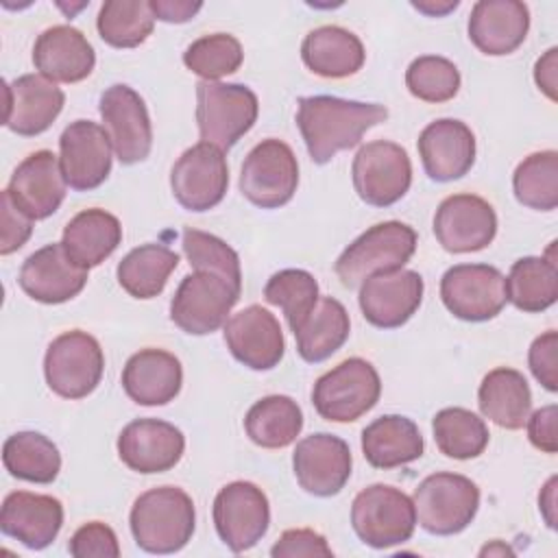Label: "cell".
<instances>
[{"label": "cell", "instance_id": "6da1fadb", "mask_svg": "<svg viewBox=\"0 0 558 558\" xmlns=\"http://www.w3.org/2000/svg\"><path fill=\"white\" fill-rule=\"evenodd\" d=\"M386 118L388 109L384 105L336 96H303L296 109L301 137L312 161L320 166L331 161L340 150L357 146L362 135Z\"/></svg>", "mask_w": 558, "mask_h": 558}, {"label": "cell", "instance_id": "7a4b0ae2", "mask_svg": "<svg viewBox=\"0 0 558 558\" xmlns=\"http://www.w3.org/2000/svg\"><path fill=\"white\" fill-rule=\"evenodd\" d=\"M129 523L140 549L148 554H174L194 534V501L179 486H157L135 499Z\"/></svg>", "mask_w": 558, "mask_h": 558}, {"label": "cell", "instance_id": "3957f363", "mask_svg": "<svg viewBox=\"0 0 558 558\" xmlns=\"http://www.w3.org/2000/svg\"><path fill=\"white\" fill-rule=\"evenodd\" d=\"M416 251V233L399 220H386L366 229L336 259V275L342 286L355 288L364 279L403 268Z\"/></svg>", "mask_w": 558, "mask_h": 558}, {"label": "cell", "instance_id": "277c9868", "mask_svg": "<svg viewBox=\"0 0 558 558\" xmlns=\"http://www.w3.org/2000/svg\"><path fill=\"white\" fill-rule=\"evenodd\" d=\"M259 102L251 87L240 83H196V124L201 142L229 150L257 120Z\"/></svg>", "mask_w": 558, "mask_h": 558}, {"label": "cell", "instance_id": "5b68a950", "mask_svg": "<svg viewBox=\"0 0 558 558\" xmlns=\"http://www.w3.org/2000/svg\"><path fill=\"white\" fill-rule=\"evenodd\" d=\"M416 523L436 536H451L469 527L480 508V488L460 473H432L412 495Z\"/></svg>", "mask_w": 558, "mask_h": 558}, {"label": "cell", "instance_id": "8992f818", "mask_svg": "<svg viewBox=\"0 0 558 558\" xmlns=\"http://www.w3.org/2000/svg\"><path fill=\"white\" fill-rule=\"evenodd\" d=\"M379 395L381 379L375 366L362 357H349L316 379L312 403L325 421L353 423L375 408Z\"/></svg>", "mask_w": 558, "mask_h": 558}, {"label": "cell", "instance_id": "52a82bcc", "mask_svg": "<svg viewBox=\"0 0 558 558\" xmlns=\"http://www.w3.org/2000/svg\"><path fill=\"white\" fill-rule=\"evenodd\" d=\"M351 525L357 538L375 549L401 545L412 538L416 512L412 499L388 484H371L351 504Z\"/></svg>", "mask_w": 558, "mask_h": 558}, {"label": "cell", "instance_id": "ba28073f", "mask_svg": "<svg viewBox=\"0 0 558 558\" xmlns=\"http://www.w3.org/2000/svg\"><path fill=\"white\" fill-rule=\"evenodd\" d=\"M105 355L94 336L81 329L57 336L44 357L48 388L63 399H83L102 379Z\"/></svg>", "mask_w": 558, "mask_h": 558}, {"label": "cell", "instance_id": "9c48e42d", "mask_svg": "<svg viewBox=\"0 0 558 558\" xmlns=\"http://www.w3.org/2000/svg\"><path fill=\"white\" fill-rule=\"evenodd\" d=\"M299 163L292 148L275 137L251 148L240 172V192L262 209H277L294 196Z\"/></svg>", "mask_w": 558, "mask_h": 558}, {"label": "cell", "instance_id": "30bf717a", "mask_svg": "<svg viewBox=\"0 0 558 558\" xmlns=\"http://www.w3.org/2000/svg\"><path fill=\"white\" fill-rule=\"evenodd\" d=\"M240 292L214 272L194 270L181 279L170 301V320L190 336H207L225 325Z\"/></svg>", "mask_w": 558, "mask_h": 558}, {"label": "cell", "instance_id": "8fae6325", "mask_svg": "<svg viewBox=\"0 0 558 558\" xmlns=\"http://www.w3.org/2000/svg\"><path fill=\"white\" fill-rule=\"evenodd\" d=\"M351 179L357 196L373 207H390L405 196L412 183V163L403 146L375 140L353 157Z\"/></svg>", "mask_w": 558, "mask_h": 558}, {"label": "cell", "instance_id": "7c38bea8", "mask_svg": "<svg viewBox=\"0 0 558 558\" xmlns=\"http://www.w3.org/2000/svg\"><path fill=\"white\" fill-rule=\"evenodd\" d=\"M440 299L456 318L484 323L508 303L506 277L488 264H458L440 279Z\"/></svg>", "mask_w": 558, "mask_h": 558}, {"label": "cell", "instance_id": "4fadbf2b", "mask_svg": "<svg viewBox=\"0 0 558 558\" xmlns=\"http://www.w3.org/2000/svg\"><path fill=\"white\" fill-rule=\"evenodd\" d=\"M214 525L220 541L235 554L255 547L270 525L268 497L253 482H231L214 499Z\"/></svg>", "mask_w": 558, "mask_h": 558}, {"label": "cell", "instance_id": "5bb4252c", "mask_svg": "<svg viewBox=\"0 0 558 558\" xmlns=\"http://www.w3.org/2000/svg\"><path fill=\"white\" fill-rule=\"evenodd\" d=\"M229 168L225 153L207 142L187 148L170 170V187L187 211L214 209L227 194Z\"/></svg>", "mask_w": 558, "mask_h": 558}, {"label": "cell", "instance_id": "9a60e30c", "mask_svg": "<svg viewBox=\"0 0 558 558\" xmlns=\"http://www.w3.org/2000/svg\"><path fill=\"white\" fill-rule=\"evenodd\" d=\"M98 109L120 163L144 161L153 148V126L144 98L133 87L116 83L102 92Z\"/></svg>", "mask_w": 558, "mask_h": 558}, {"label": "cell", "instance_id": "2e32d148", "mask_svg": "<svg viewBox=\"0 0 558 558\" xmlns=\"http://www.w3.org/2000/svg\"><path fill=\"white\" fill-rule=\"evenodd\" d=\"M111 140L92 120L68 124L59 137V163L65 183L76 192H89L111 172Z\"/></svg>", "mask_w": 558, "mask_h": 558}, {"label": "cell", "instance_id": "e0dca14e", "mask_svg": "<svg viewBox=\"0 0 558 558\" xmlns=\"http://www.w3.org/2000/svg\"><path fill=\"white\" fill-rule=\"evenodd\" d=\"M497 233V214L488 201L475 194L447 196L434 216V235L449 253L486 248Z\"/></svg>", "mask_w": 558, "mask_h": 558}, {"label": "cell", "instance_id": "ac0fdd59", "mask_svg": "<svg viewBox=\"0 0 558 558\" xmlns=\"http://www.w3.org/2000/svg\"><path fill=\"white\" fill-rule=\"evenodd\" d=\"M349 445L327 432L305 436L292 453V469L299 486L314 497L338 495L351 477Z\"/></svg>", "mask_w": 558, "mask_h": 558}, {"label": "cell", "instance_id": "d6986e66", "mask_svg": "<svg viewBox=\"0 0 558 558\" xmlns=\"http://www.w3.org/2000/svg\"><path fill=\"white\" fill-rule=\"evenodd\" d=\"M423 277L414 270L379 272L360 283V310L364 318L379 329L405 325L423 301Z\"/></svg>", "mask_w": 558, "mask_h": 558}, {"label": "cell", "instance_id": "ffe728a7", "mask_svg": "<svg viewBox=\"0 0 558 558\" xmlns=\"http://www.w3.org/2000/svg\"><path fill=\"white\" fill-rule=\"evenodd\" d=\"M225 342L231 355L253 368H275L286 351V340L279 320L262 305H248L225 323Z\"/></svg>", "mask_w": 558, "mask_h": 558}, {"label": "cell", "instance_id": "44dd1931", "mask_svg": "<svg viewBox=\"0 0 558 558\" xmlns=\"http://www.w3.org/2000/svg\"><path fill=\"white\" fill-rule=\"evenodd\" d=\"M65 187L68 183L57 155L50 150H35L11 174L7 194L31 220H44L61 207Z\"/></svg>", "mask_w": 558, "mask_h": 558}, {"label": "cell", "instance_id": "7402d4cb", "mask_svg": "<svg viewBox=\"0 0 558 558\" xmlns=\"http://www.w3.org/2000/svg\"><path fill=\"white\" fill-rule=\"evenodd\" d=\"M183 449V432L161 418L131 421L118 436L120 460L144 475L170 471L181 460Z\"/></svg>", "mask_w": 558, "mask_h": 558}, {"label": "cell", "instance_id": "603a6c76", "mask_svg": "<svg viewBox=\"0 0 558 558\" xmlns=\"http://www.w3.org/2000/svg\"><path fill=\"white\" fill-rule=\"evenodd\" d=\"M65 94L41 74L4 83V126L22 137L44 133L61 113Z\"/></svg>", "mask_w": 558, "mask_h": 558}, {"label": "cell", "instance_id": "cb8c5ba5", "mask_svg": "<svg viewBox=\"0 0 558 558\" xmlns=\"http://www.w3.org/2000/svg\"><path fill=\"white\" fill-rule=\"evenodd\" d=\"M416 146L425 174L438 183L464 177L475 163V135L453 118L429 122L421 131Z\"/></svg>", "mask_w": 558, "mask_h": 558}, {"label": "cell", "instance_id": "d4e9b609", "mask_svg": "<svg viewBox=\"0 0 558 558\" xmlns=\"http://www.w3.org/2000/svg\"><path fill=\"white\" fill-rule=\"evenodd\" d=\"M20 288L39 303H65L87 283V270L74 264L63 244H46L28 255L20 268Z\"/></svg>", "mask_w": 558, "mask_h": 558}, {"label": "cell", "instance_id": "484cf974", "mask_svg": "<svg viewBox=\"0 0 558 558\" xmlns=\"http://www.w3.org/2000/svg\"><path fill=\"white\" fill-rule=\"evenodd\" d=\"M63 525V506L52 495L9 493L0 510V530L28 549L48 547Z\"/></svg>", "mask_w": 558, "mask_h": 558}, {"label": "cell", "instance_id": "4316f807", "mask_svg": "<svg viewBox=\"0 0 558 558\" xmlns=\"http://www.w3.org/2000/svg\"><path fill=\"white\" fill-rule=\"evenodd\" d=\"M530 9L519 0H480L469 15V39L490 57L514 52L527 37Z\"/></svg>", "mask_w": 558, "mask_h": 558}, {"label": "cell", "instance_id": "83f0119b", "mask_svg": "<svg viewBox=\"0 0 558 558\" xmlns=\"http://www.w3.org/2000/svg\"><path fill=\"white\" fill-rule=\"evenodd\" d=\"M33 63L52 83H78L92 74L96 52L78 28L57 24L35 39Z\"/></svg>", "mask_w": 558, "mask_h": 558}, {"label": "cell", "instance_id": "f1b7e54d", "mask_svg": "<svg viewBox=\"0 0 558 558\" xmlns=\"http://www.w3.org/2000/svg\"><path fill=\"white\" fill-rule=\"evenodd\" d=\"M183 384L181 362L163 349H142L133 353L122 371V388L140 405L170 403Z\"/></svg>", "mask_w": 558, "mask_h": 558}, {"label": "cell", "instance_id": "f546056e", "mask_svg": "<svg viewBox=\"0 0 558 558\" xmlns=\"http://www.w3.org/2000/svg\"><path fill=\"white\" fill-rule=\"evenodd\" d=\"M425 442L416 423L401 414H384L362 432V453L375 469H395L423 456Z\"/></svg>", "mask_w": 558, "mask_h": 558}, {"label": "cell", "instance_id": "4dcf8cb0", "mask_svg": "<svg viewBox=\"0 0 558 558\" xmlns=\"http://www.w3.org/2000/svg\"><path fill=\"white\" fill-rule=\"evenodd\" d=\"M303 63L323 78H344L355 74L366 59L360 37L342 26H318L301 44Z\"/></svg>", "mask_w": 558, "mask_h": 558}, {"label": "cell", "instance_id": "1f68e13d", "mask_svg": "<svg viewBox=\"0 0 558 558\" xmlns=\"http://www.w3.org/2000/svg\"><path fill=\"white\" fill-rule=\"evenodd\" d=\"M122 242L120 220L98 207L78 211L63 229L61 244L68 257L89 270L102 264Z\"/></svg>", "mask_w": 558, "mask_h": 558}, {"label": "cell", "instance_id": "d6a6232c", "mask_svg": "<svg viewBox=\"0 0 558 558\" xmlns=\"http://www.w3.org/2000/svg\"><path fill=\"white\" fill-rule=\"evenodd\" d=\"M480 412L504 429H521L532 410V392L523 373L499 366L493 368L477 390Z\"/></svg>", "mask_w": 558, "mask_h": 558}, {"label": "cell", "instance_id": "836d02e7", "mask_svg": "<svg viewBox=\"0 0 558 558\" xmlns=\"http://www.w3.org/2000/svg\"><path fill=\"white\" fill-rule=\"evenodd\" d=\"M556 242L547 248L545 257H521L512 264L506 277L508 301L521 312H543L558 299V266L554 255Z\"/></svg>", "mask_w": 558, "mask_h": 558}, {"label": "cell", "instance_id": "e575fe53", "mask_svg": "<svg viewBox=\"0 0 558 558\" xmlns=\"http://www.w3.org/2000/svg\"><path fill=\"white\" fill-rule=\"evenodd\" d=\"M351 320L344 305L333 296H323L294 331L296 351L305 362L318 364L347 342Z\"/></svg>", "mask_w": 558, "mask_h": 558}, {"label": "cell", "instance_id": "d590c367", "mask_svg": "<svg viewBox=\"0 0 558 558\" xmlns=\"http://www.w3.org/2000/svg\"><path fill=\"white\" fill-rule=\"evenodd\" d=\"M246 436L264 449H283L296 440L303 429L299 403L286 395H268L251 405L244 416Z\"/></svg>", "mask_w": 558, "mask_h": 558}, {"label": "cell", "instance_id": "8d00e7d4", "mask_svg": "<svg viewBox=\"0 0 558 558\" xmlns=\"http://www.w3.org/2000/svg\"><path fill=\"white\" fill-rule=\"evenodd\" d=\"M179 266V255L166 244H142L129 251L118 264V283L135 299L161 294L170 272Z\"/></svg>", "mask_w": 558, "mask_h": 558}, {"label": "cell", "instance_id": "74e56055", "mask_svg": "<svg viewBox=\"0 0 558 558\" xmlns=\"http://www.w3.org/2000/svg\"><path fill=\"white\" fill-rule=\"evenodd\" d=\"M4 469L24 482L50 484L61 471L57 445L39 432H17L2 445Z\"/></svg>", "mask_w": 558, "mask_h": 558}, {"label": "cell", "instance_id": "f35d334b", "mask_svg": "<svg viewBox=\"0 0 558 558\" xmlns=\"http://www.w3.org/2000/svg\"><path fill=\"white\" fill-rule=\"evenodd\" d=\"M432 429L440 453L453 460L477 458L490 438L484 418L464 408H445L436 412Z\"/></svg>", "mask_w": 558, "mask_h": 558}, {"label": "cell", "instance_id": "ab89813d", "mask_svg": "<svg viewBox=\"0 0 558 558\" xmlns=\"http://www.w3.org/2000/svg\"><path fill=\"white\" fill-rule=\"evenodd\" d=\"M155 15L144 0H109L100 7L96 28L113 48H135L153 33Z\"/></svg>", "mask_w": 558, "mask_h": 558}, {"label": "cell", "instance_id": "60d3db41", "mask_svg": "<svg viewBox=\"0 0 558 558\" xmlns=\"http://www.w3.org/2000/svg\"><path fill=\"white\" fill-rule=\"evenodd\" d=\"M512 190L521 205L536 211L558 207V153L541 150L527 155L512 174Z\"/></svg>", "mask_w": 558, "mask_h": 558}, {"label": "cell", "instance_id": "b9f144b4", "mask_svg": "<svg viewBox=\"0 0 558 558\" xmlns=\"http://www.w3.org/2000/svg\"><path fill=\"white\" fill-rule=\"evenodd\" d=\"M264 299L270 305L283 310L286 320L294 333L318 303V283L307 270L286 268L268 279L264 288Z\"/></svg>", "mask_w": 558, "mask_h": 558}, {"label": "cell", "instance_id": "7bdbcfd3", "mask_svg": "<svg viewBox=\"0 0 558 558\" xmlns=\"http://www.w3.org/2000/svg\"><path fill=\"white\" fill-rule=\"evenodd\" d=\"M244 61L242 44L229 33L198 37L183 52V63L203 81H218L233 74Z\"/></svg>", "mask_w": 558, "mask_h": 558}, {"label": "cell", "instance_id": "ee69618b", "mask_svg": "<svg viewBox=\"0 0 558 558\" xmlns=\"http://www.w3.org/2000/svg\"><path fill=\"white\" fill-rule=\"evenodd\" d=\"M181 246L194 270L214 272L242 290L240 257L225 240L198 229H185Z\"/></svg>", "mask_w": 558, "mask_h": 558}, {"label": "cell", "instance_id": "f6af8a7d", "mask_svg": "<svg viewBox=\"0 0 558 558\" xmlns=\"http://www.w3.org/2000/svg\"><path fill=\"white\" fill-rule=\"evenodd\" d=\"M410 94L423 102H447L460 89V72L453 61L438 54H423L405 70Z\"/></svg>", "mask_w": 558, "mask_h": 558}, {"label": "cell", "instance_id": "bcb514c9", "mask_svg": "<svg viewBox=\"0 0 558 558\" xmlns=\"http://www.w3.org/2000/svg\"><path fill=\"white\" fill-rule=\"evenodd\" d=\"M68 549L74 558H118L120 556L116 532L100 521L81 525L72 534Z\"/></svg>", "mask_w": 558, "mask_h": 558}, {"label": "cell", "instance_id": "7dc6e473", "mask_svg": "<svg viewBox=\"0 0 558 558\" xmlns=\"http://www.w3.org/2000/svg\"><path fill=\"white\" fill-rule=\"evenodd\" d=\"M527 364L536 381L549 390H558V333L554 329L541 333L527 353Z\"/></svg>", "mask_w": 558, "mask_h": 558}, {"label": "cell", "instance_id": "c3c4849f", "mask_svg": "<svg viewBox=\"0 0 558 558\" xmlns=\"http://www.w3.org/2000/svg\"><path fill=\"white\" fill-rule=\"evenodd\" d=\"M272 558H299V556H323L331 558L333 551L327 545L325 536L310 530V527H296V530H286L279 541L270 549Z\"/></svg>", "mask_w": 558, "mask_h": 558}, {"label": "cell", "instance_id": "681fc988", "mask_svg": "<svg viewBox=\"0 0 558 558\" xmlns=\"http://www.w3.org/2000/svg\"><path fill=\"white\" fill-rule=\"evenodd\" d=\"M0 214H2V235H0V253L11 255L13 251L22 248L33 233V220L22 214L13 201L9 198L7 190L0 194Z\"/></svg>", "mask_w": 558, "mask_h": 558}, {"label": "cell", "instance_id": "f907efd6", "mask_svg": "<svg viewBox=\"0 0 558 558\" xmlns=\"http://www.w3.org/2000/svg\"><path fill=\"white\" fill-rule=\"evenodd\" d=\"M556 418H558V408L554 403L538 408L532 416H527V438L530 442L545 451V453H556L558 451V436H556Z\"/></svg>", "mask_w": 558, "mask_h": 558}, {"label": "cell", "instance_id": "816d5d0a", "mask_svg": "<svg viewBox=\"0 0 558 558\" xmlns=\"http://www.w3.org/2000/svg\"><path fill=\"white\" fill-rule=\"evenodd\" d=\"M148 4L155 20H161L168 24L190 22L203 9V2H190V0H150Z\"/></svg>", "mask_w": 558, "mask_h": 558}, {"label": "cell", "instance_id": "f5cc1de1", "mask_svg": "<svg viewBox=\"0 0 558 558\" xmlns=\"http://www.w3.org/2000/svg\"><path fill=\"white\" fill-rule=\"evenodd\" d=\"M558 50L556 48H549L534 65V81L538 85V89L549 98V100H556L558 94H556V85H558Z\"/></svg>", "mask_w": 558, "mask_h": 558}, {"label": "cell", "instance_id": "db71d44e", "mask_svg": "<svg viewBox=\"0 0 558 558\" xmlns=\"http://www.w3.org/2000/svg\"><path fill=\"white\" fill-rule=\"evenodd\" d=\"M541 512L549 527H556V477H549L543 486V493L538 495Z\"/></svg>", "mask_w": 558, "mask_h": 558}, {"label": "cell", "instance_id": "11a10c76", "mask_svg": "<svg viewBox=\"0 0 558 558\" xmlns=\"http://www.w3.org/2000/svg\"><path fill=\"white\" fill-rule=\"evenodd\" d=\"M458 0H445V2H434V0H421V2H412V7L429 17H440V15H447L449 11L458 9Z\"/></svg>", "mask_w": 558, "mask_h": 558}, {"label": "cell", "instance_id": "9f6ffc18", "mask_svg": "<svg viewBox=\"0 0 558 558\" xmlns=\"http://www.w3.org/2000/svg\"><path fill=\"white\" fill-rule=\"evenodd\" d=\"M482 556H493V554H501V556H506V554H512V549L510 547H506L504 543H499V541H493L490 545H486L482 551H480Z\"/></svg>", "mask_w": 558, "mask_h": 558}]
</instances>
